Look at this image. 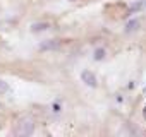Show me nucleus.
<instances>
[{
    "label": "nucleus",
    "mask_w": 146,
    "mask_h": 137,
    "mask_svg": "<svg viewBox=\"0 0 146 137\" xmlns=\"http://www.w3.org/2000/svg\"><path fill=\"white\" fill-rule=\"evenodd\" d=\"M33 132H35V122H33L31 118L24 117V118H21V120L16 123L14 134H16L17 137H29V135H33Z\"/></svg>",
    "instance_id": "1"
},
{
    "label": "nucleus",
    "mask_w": 146,
    "mask_h": 137,
    "mask_svg": "<svg viewBox=\"0 0 146 137\" xmlns=\"http://www.w3.org/2000/svg\"><path fill=\"white\" fill-rule=\"evenodd\" d=\"M11 91V86H9V82H5L4 79H0V94H7Z\"/></svg>",
    "instance_id": "7"
},
{
    "label": "nucleus",
    "mask_w": 146,
    "mask_h": 137,
    "mask_svg": "<svg viewBox=\"0 0 146 137\" xmlns=\"http://www.w3.org/2000/svg\"><path fill=\"white\" fill-rule=\"evenodd\" d=\"M105 55H107L105 48H96V50H95V53H93V58H95L96 62H100V60H103V58H105Z\"/></svg>",
    "instance_id": "6"
},
{
    "label": "nucleus",
    "mask_w": 146,
    "mask_h": 137,
    "mask_svg": "<svg viewBox=\"0 0 146 137\" xmlns=\"http://www.w3.org/2000/svg\"><path fill=\"white\" fill-rule=\"evenodd\" d=\"M81 81L86 86H90V88H96L98 86V79H96V76L91 70H83L81 72Z\"/></svg>",
    "instance_id": "3"
},
{
    "label": "nucleus",
    "mask_w": 146,
    "mask_h": 137,
    "mask_svg": "<svg viewBox=\"0 0 146 137\" xmlns=\"http://www.w3.org/2000/svg\"><path fill=\"white\" fill-rule=\"evenodd\" d=\"M52 110H53L55 113H58V111H60V105H58V103H53V105H52Z\"/></svg>",
    "instance_id": "9"
},
{
    "label": "nucleus",
    "mask_w": 146,
    "mask_h": 137,
    "mask_svg": "<svg viewBox=\"0 0 146 137\" xmlns=\"http://www.w3.org/2000/svg\"><path fill=\"white\" fill-rule=\"evenodd\" d=\"M137 29H139V21H137V19H131V21L125 24L124 33H125V34H131V33H136Z\"/></svg>",
    "instance_id": "5"
},
{
    "label": "nucleus",
    "mask_w": 146,
    "mask_h": 137,
    "mask_svg": "<svg viewBox=\"0 0 146 137\" xmlns=\"http://www.w3.org/2000/svg\"><path fill=\"white\" fill-rule=\"evenodd\" d=\"M144 93H146V88H144Z\"/></svg>",
    "instance_id": "10"
},
{
    "label": "nucleus",
    "mask_w": 146,
    "mask_h": 137,
    "mask_svg": "<svg viewBox=\"0 0 146 137\" xmlns=\"http://www.w3.org/2000/svg\"><path fill=\"white\" fill-rule=\"evenodd\" d=\"M143 7H144V4H143V2H137V4H134V5H132V7H131L129 11H127V14H125V16H131V14H134V12L141 11Z\"/></svg>",
    "instance_id": "8"
},
{
    "label": "nucleus",
    "mask_w": 146,
    "mask_h": 137,
    "mask_svg": "<svg viewBox=\"0 0 146 137\" xmlns=\"http://www.w3.org/2000/svg\"><path fill=\"white\" fill-rule=\"evenodd\" d=\"M72 2H74V0H72Z\"/></svg>",
    "instance_id": "11"
},
{
    "label": "nucleus",
    "mask_w": 146,
    "mask_h": 137,
    "mask_svg": "<svg viewBox=\"0 0 146 137\" xmlns=\"http://www.w3.org/2000/svg\"><path fill=\"white\" fill-rule=\"evenodd\" d=\"M46 29H50V22H46V21L31 24V31H33V33H43V31H46Z\"/></svg>",
    "instance_id": "4"
},
{
    "label": "nucleus",
    "mask_w": 146,
    "mask_h": 137,
    "mask_svg": "<svg viewBox=\"0 0 146 137\" xmlns=\"http://www.w3.org/2000/svg\"><path fill=\"white\" fill-rule=\"evenodd\" d=\"M60 45H62L60 40H46V41L40 43L38 50H40V51H53V50H58Z\"/></svg>",
    "instance_id": "2"
}]
</instances>
